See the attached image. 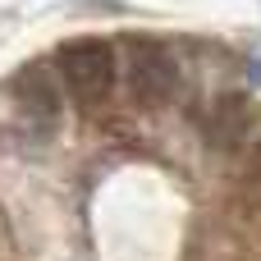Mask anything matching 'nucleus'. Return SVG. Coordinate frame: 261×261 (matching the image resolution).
<instances>
[{"instance_id":"1","label":"nucleus","mask_w":261,"mask_h":261,"mask_svg":"<svg viewBox=\"0 0 261 261\" xmlns=\"http://www.w3.org/2000/svg\"><path fill=\"white\" fill-rule=\"evenodd\" d=\"M124 87L133 96V106L142 110H165L179 87H184V73H179V60L165 41L156 37H133L124 46Z\"/></svg>"},{"instance_id":"2","label":"nucleus","mask_w":261,"mask_h":261,"mask_svg":"<svg viewBox=\"0 0 261 261\" xmlns=\"http://www.w3.org/2000/svg\"><path fill=\"white\" fill-rule=\"evenodd\" d=\"M55 64H60V83L69 87V96H73L83 110L101 106V101L115 92V46L101 41V37L64 41L60 55H55Z\"/></svg>"},{"instance_id":"3","label":"nucleus","mask_w":261,"mask_h":261,"mask_svg":"<svg viewBox=\"0 0 261 261\" xmlns=\"http://www.w3.org/2000/svg\"><path fill=\"white\" fill-rule=\"evenodd\" d=\"M9 96L18 106V115L32 124V128H50L60 119V87L50 78L46 64H23L9 83Z\"/></svg>"},{"instance_id":"4","label":"nucleus","mask_w":261,"mask_h":261,"mask_svg":"<svg viewBox=\"0 0 261 261\" xmlns=\"http://www.w3.org/2000/svg\"><path fill=\"white\" fill-rule=\"evenodd\" d=\"M248 96L243 92H220L216 101H211V110L202 115V138L216 147V151H234V147H243V138H248Z\"/></svg>"},{"instance_id":"5","label":"nucleus","mask_w":261,"mask_h":261,"mask_svg":"<svg viewBox=\"0 0 261 261\" xmlns=\"http://www.w3.org/2000/svg\"><path fill=\"white\" fill-rule=\"evenodd\" d=\"M243 188H248V202L261 211V142L252 147V161H248V179H243Z\"/></svg>"},{"instance_id":"6","label":"nucleus","mask_w":261,"mask_h":261,"mask_svg":"<svg viewBox=\"0 0 261 261\" xmlns=\"http://www.w3.org/2000/svg\"><path fill=\"white\" fill-rule=\"evenodd\" d=\"M248 73H252V83L261 87V50H252V55H248Z\"/></svg>"}]
</instances>
